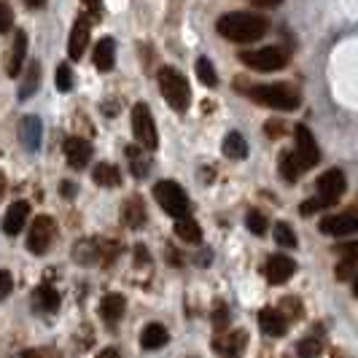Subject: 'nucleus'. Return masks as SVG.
Here are the masks:
<instances>
[{
  "mask_svg": "<svg viewBox=\"0 0 358 358\" xmlns=\"http://www.w3.org/2000/svg\"><path fill=\"white\" fill-rule=\"evenodd\" d=\"M267 27H270L267 17L254 11H229L216 22L219 36L232 43H254L261 36H267Z\"/></svg>",
  "mask_w": 358,
  "mask_h": 358,
  "instance_id": "nucleus-1",
  "label": "nucleus"
},
{
  "mask_svg": "<svg viewBox=\"0 0 358 358\" xmlns=\"http://www.w3.org/2000/svg\"><path fill=\"white\" fill-rule=\"evenodd\" d=\"M159 89H162V98L167 100V105H170L173 111L183 114V111L192 105L189 81L183 79V73H178L176 68H162L159 70Z\"/></svg>",
  "mask_w": 358,
  "mask_h": 358,
  "instance_id": "nucleus-2",
  "label": "nucleus"
},
{
  "mask_svg": "<svg viewBox=\"0 0 358 358\" xmlns=\"http://www.w3.org/2000/svg\"><path fill=\"white\" fill-rule=\"evenodd\" d=\"M248 95L254 102L275 108V111H297L299 108V95L286 86V84H261V86H251Z\"/></svg>",
  "mask_w": 358,
  "mask_h": 358,
  "instance_id": "nucleus-3",
  "label": "nucleus"
},
{
  "mask_svg": "<svg viewBox=\"0 0 358 358\" xmlns=\"http://www.w3.org/2000/svg\"><path fill=\"white\" fill-rule=\"evenodd\" d=\"M154 199L159 202L162 210H164L167 216H173V219H183V216H189V210H192L189 194L180 189L176 180H159V183L154 186Z\"/></svg>",
  "mask_w": 358,
  "mask_h": 358,
  "instance_id": "nucleus-4",
  "label": "nucleus"
},
{
  "mask_svg": "<svg viewBox=\"0 0 358 358\" xmlns=\"http://www.w3.org/2000/svg\"><path fill=\"white\" fill-rule=\"evenodd\" d=\"M240 62L251 70H259V73H275L283 70L288 65V54L280 49V46H264V49H248V52H240Z\"/></svg>",
  "mask_w": 358,
  "mask_h": 358,
  "instance_id": "nucleus-5",
  "label": "nucleus"
},
{
  "mask_svg": "<svg viewBox=\"0 0 358 358\" xmlns=\"http://www.w3.org/2000/svg\"><path fill=\"white\" fill-rule=\"evenodd\" d=\"M132 132L138 143L146 148V151H154L159 146V135H157V124H154V116H151V108L146 102H138L132 108Z\"/></svg>",
  "mask_w": 358,
  "mask_h": 358,
  "instance_id": "nucleus-6",
  "label": "nucleus"
},
{
  "mask_svg": "<svg viewBox=\"0 0 358 358\" xmlns=\"http://www.w3.org/2000/svg\"><path fill=\"white\" fill-rule=\"evenodd\" d=\"M316 189H318V199L323 208H329V205H334L342 194H345V189H348V180H345V173L342 170H326L323 176L318 178L316 183Z\"/></svg>",
  "mask_w": 358,
  "mask_h": 358,
  "instance_id": "nucleus-7",
  "label": "nucleus"
},
{
  "mask_svg": "<svg viewBox=\"0 0 358 358\" xmlns=\"http://www.w3.org/2000/svg\"><path fill=\"white\" fill-rule=\"evenodd\" d=\"M52 240H54V221L49 216H38L30 224V232H27V251L40 256V254L49 251Z\"/></svg>",
  "mask_w": 358,
  "mask_h": 358,
  "instance_id": "nucleus-8",
  "label": "nucleus"
},
{
  "mask_svg": "<svg viewBox=\"0 0 358 358\" xmlns=\"http://www.w3.org/2000/svg\"><path fill=\"white\" fill-rule=\"evenodd\" d=\"M294 138H297V148H294V154H297V159L302 162V167H304V170L316 167L318 159H320V151H318L316 138H313V132H310L304 124H299L297 130H294Z\"/></svg>",
  "mask_w": 358,
  "mask_h": 358,
  "instance_id": "nucleus-9",
  "label": "nucleus"
},
{
  "mask_svg": "<svg viewBox=\"0 0 358 358\" xmlns=\"http://www.w3.org/2000/svg\"><path fill=\"white\" fill-rule=\"evenodd\" d=\"M318 229L332 238H348V235L358 232V216L356 213H329L320 219Z\"/></svg>",
  "mask_w": 358,
  "mask_h": 358,
  "instance_id": "nucleus-10",
  "label": "nucleus"
},
{
  "mask_svg": "<svg viewBox=\"0 0 358 358\" xmlns=\"http://www.w3.org/2000/svg\"><path fill=\"white\" fill-rule=\"evenodd\" d=\"M261 272H264V278L270 280L272 286H280V283H286V280L297 272V261L288 259V256L275 254V256H270V259H267V264L261 267Z\"/></svg>",
  "mask_w": 358,
  "mask_h": 358,
  "instance_id": "nucleus-11",
  "label": "nucleus"
},
{
  "mask_svg": "<svg viewBox=\"0 0 358 358\" xmlns=\"http://www.w3.org/2000/svg\"><path fill=\"white\" fill-rule=\"evenodd\" d=\"M89 20L86 17H79L76 24H73V30H70V40H68V57L70 60H81L84 57V52H86V46H89Z\"/></svg>",
  "mask_w": 358,
  "mask_h": 358,
  "instance_id": "nucleus-12",
  "label": "nucleus"
},
{
  "mask_svg": "<svg viewBox=\"0 0 358 358\" xmlns=\"http://www.w3.org/2000/svg\"><path fill=\"white\" fill-rule=\"evenodd\" d=\"M62 148H65L68 164H70V167H76V170L86 167V162L92 159V146H89L84 138H68Z\"/></svg>",
  "mask_w": 358,
  "mask_h": 358,
  "instance_id": "nucleus-13",
  "label": "nucleus"
},
{
  "mask_svg": "<svg viewBox=\"0 0 358 358\" xmlns=\"http://www.w3.org/2000/svg\"><path fill=\"white\" fill-rule=\"evenodd\" d=\"M27 219H30V205L27 202H14L8 208V213H6V219H3V232L8 238L20 235L22 229H24V224H27Z\"/></svg>",
  "mask_w": 358,
  "mask_h": 358,
  "instance_id": "nucleus-14",
  "label": "nucleus"
},
{
  "mask_svg": "<svg viewBox=\"0 0 358 358\" xmlns=\"http://www.w3.org/2000/svg\"><path fill=\"white\" fill-rule=\"evenodd\" d=\"M259 326L267 337H283V334H286V329H288V320H286V316L278 313V310L264 307V310L259 313Z\"/></svg>",
  "mask_w": 358,
  "mask_h": 358,
  "instance_id": "nucleus-15",
  "label": "nucleus"
},
{
  "mask_svg": "<svg viewBox=\"0 0 358 358\" xmlns=\"http://www.w3.org/2000/svg\"><path fill=\"white\" fill-rule=\"evenodd\" d=\"M245 345H248V334H245L242 329L232 332L229 337L216 339V342H213V348H216L219 353H224L226 358H240L242 356V350H245Z\"/></svg>",
  "mask_w": 358,
  "mask_h": 358,
  "instance_id": "nucleus-16",
  "label": "nucleus"
},
{
  "mask_svg": "<svg viewBox=\"0 0 358 358\" xmlns=\"http://www.w3.org/2000/svg\"><path fill=\"white\" fill-rule=\"evenodd\" d=\"M24 54H27V33H24V30H17V36H14V46H11V57H8V68H6V73H8L11 79H17V76L22 73Z\"/></svg>",
  "mask_w": 358,
  "mask_h": 358,
  "instance_id": "nucleus-17",
  "label": "nucleus"
},
{
  "mask_svg": "<svg viewBox=\"0 0 358 358\" xmlns=\"http://www.w3.org/2000/svg\"><path fill=\"white\" fill-rule=\"evenodd\" d=\"M167 339H170V334H167V329L162 323H148L143 329V334H140V345L146 350H159V348L167 345Z\"/></svg>",
  "mask_w": 358,
  "mask_h": 358,
  "instance_id": "nucleus-18",
  "label": "nucleus"
},
{
  "mask_svg": "<svg viewBox=\"0 0 358 358\" xmlns=\"http://www.w3.org/2000/svg\"><path fill=\"white\" fill-rule=\"evenodd\" d=\"M114 62H116V43H114V38H102L95 46V68L108 73L114 68Z\"/></svg>",
  "mask_w": 358,
  "mask_h": 358,
  "instance_id": "nucleus-19",
  "label": "nucleus"
},
{
  "mask_svg": "<svg viewBox=\"0 0 358 358\" xmlns=\"http://www.w3.org/2000/svg\"><path fill=\"white\" fill-rule=\"evenodd\" d=\"M124 310H127V299L121 297V294H108V297L100 302V316L105 320H119L124 316Z\"/></svg>",
  "mask_w": 358,
  "mask_h": 358,
  "instance_id": "nucleus-20",
  "label": "nucleus"
},
{
  "mask_svg": "<svg viewBox=\"0 0 358 358\" xmlns=\"http://www.w3.org/2000/svg\"><path fill=\"white\" fill-rule=\"evenodd\" d=\"M121 219L127 226H132V229H138L140 224L146 221V208H143V199L140 197H130L124 202V208H121Z\"/></svg>",
  "mask_w": 358,
  "mask_h": 358,
  "instance_id": "nucleus-21",
  "label": "nucleus"
},
{
  "mask_svg": "<svg viewBox=\"0 0 358 358\" xmlns=\"http://www.w3.org/2000/svg\"><path fill=\"white\" fill-rule=\"evenodd\" d=\"M221 151H224V157H229V159H245L248 157V143L245 138L240 135V132H229L224 143H221Z\"/></svg>",
  "mask_w": 358,
  "mask_h": 358,
  "instance_id": "nucleus-22",
  "label": "nucleus"
},
{
  "mask_svg": "<svg viewBox=\"0 0 358 358\" xmlns=\"http://www.w3.org/2000/svg\"><path fill=\"white\" fill-rule=\"evenodd\" d=\"M40 132H43V127H40V121L36 119V116H27V119H22L20 135H22V143H24L30 151H36V148H38Z\"/></svg>",
  "mask_w": 358,
  "mask_h": 358,
  "instance_id": "nucleus-23",
  "label": "nucleus"
},
{
  "mask_svg": "<svg viewBox=\"0 0 358 358\" xmlns=\"http://www.w3.org/2000/svg\"><path fill=\"white\" fill-rule=\"evenodd\" d=\"M92 178H95V183L102 186V189H116L121 183V176H119V170H116V164H108V162H102V164L95 167Z\"/></svg>",
  "mask_w": 358,
  "mask_h": 358,
  "instance_id": "nucleus-24",
  "label": "nucleus"
},
{
  "mask_svg": "<svg viewBox=\"0 0 358 358\" xmlns=\"http://www.w3.org/2000/svg\"><path fill=\"white\" fill-rule=\"evenodd\" d=\"M176 235H178L183 242H199L202 240V229H199V224L194 219H189V216H183V219H176Z\"/></svg>",
  "mask_w": 358,
  "mask_h": 358,
  "instance_id": "nucleus-25",
  "label": "nucleus"
},
{
  "mask_svg": "<svg viewBox=\"0 0 358 358\" xmlns=\"http://www.w3.org/2000/svg\"><path fill=\"white\" fill-rule=\"evenodd\" d=\"M36 307L43 313H54L60 307V294L52 286H38L36 288Z\"/></svg>",
  "mask_w": 358,
  "mask_h": 358,
  "instance_id": "nucleus-26",
  "label": "nucleus"
},
{
  "mask_svg": "<svg viewBox=\"0 0 358 358\" xmlns=\"http://www.w3.org/2000/svg\"><path fill=\"white\" fill-rule=\"evenodd\" d=\"M302 173H304V167H302V162L297 159V154H294V151L280 157V176H283L286 180H291V183H294V180H299Z\"/></svg>",
  "mask_w": 358,
  "mask_h": 358,
  "instance_id": "nucleus-27",
  "label": "nucleus"
},
{
  "mask_svg": "<svg viewBox=\"0 0 358 358\" xmlns=\"http://www.w3.org/2000/svg\"><path fill=\"white\" fill-rule=\"evenodd\" d=\"M194 70H197V76H199V81L205 84V86H216L219 84V76H216V68H213V62L208 60V57H199L197 60V65H194Z\"/></svg>",
  "mask_w": 358,
  "mask_h": 358,
  "instance_id": "nucleus-28",
  "label": "nucleus"
},
{
  "mask_svg": "<svg viewBox=\"0 0 358 358\" xmlns=\"http://www.w3.org/2000/svg\"><path fill=\"white\" fill-rule=\"evenodd\" d=\"M76 261L79 264H92V261H98L100 251H98V242L95 240H81L79 245H76Z\"/></svg>",
  "mask_w": 358,
  "mask_h": 358,
  "instance_id": "nucleus-29",
  "label": "nucleus"
},
{
  "mask_svg": "<svg viewBox=\"0 0 358 358\" xmlns=\"http://www.w3.org/2000/svg\"><path fill=\"white\" fill-rule=\"evenodd\" d=\"M38 79H40V65L38 62H33L30 68H27V76H24V84L20 86V100L30 98L36 89H38Z\"/></svg>",
  "mask_w": 358,
  "mask_h": 358,
  "instance_id": "nucleus-30",
  "label": "nucleus"
},
{
  "mask_svg": "<svg viewBox=\"0 0 358 358\" xmlns=\"http://www.w3.org/2000/svg\"><path fill=\"white\" fill-rule=\"evenodd\" d=\"M272 235H275V242H278L280 248H294V245H297V235H294V229H291L286 221L275 224Z\"/></svg>",
  "mask_w": 358,
  "mask_h": 358,
  "instance_id": "nucleus-31",
  "label": "nucleus"
},
{
  "mask_svg": "<svg viewBox=\"0 0 358 358\" xmlns=\"http://www.w3.org/2000/svg\"><path fill=\"white\" fill-rule=\"evenodd\" d=\"M320 339L318 337H307V339H302L297 345V353L299 358H318L320 356Z\"/></svg>",
  "mask_w": 358,
  "mask_h": 358,
  "instance_id": "nucleus-32",
  "label": "nucleus"
},
{
  "mask_svg": "<svg viewBox=\"0 0 358 358\" xmlns=\"http://www.w3.org/2000/svg\"><path fill=\"white\" fill-rule=\"evenodd\" d=\"M57 89H60V92H70V89H73V70H70V65H65V62L57 65Z\"/></svg>",
  "mask_w": 358,
  "mask_h": 358,
  "instance_id": "nucleus-33",
  "label": "nucleus"
},
{
  "mask_svg": "<svg viewBox=\"0 0 358 358\" xmlns=\"http://www.w3.org/2000/svg\"><path fill=\"white\" fill-rule=\"evenodd\" d=\"M245 221H248V229L254 232V235H267V219L261 216L259 210H248V216H245Z\"/></svg>",
  "mask_w": 358,
  "mask_h": 358,
  "instance_id": "nucleus-34",
  "label": "nucleus"
},
{
  "mask_svg": "<svg viewBox=\"0 0 358 358\" xmlns=\"http://www.w3.org/2000/svg\"><path fill=\"white\" fill-rule=\"evenodd\" d=\"M11 27H14V11L8 3H0V36L8 33Z\"/></svg>",
  "mask_w": 358,
  "mask_h": 358,
  "instance_id": "nucleus-35",
  "label": "nucleus"
},
{
  "mask_svg": "<svg viewBox=\"0 0 358 358\" xmlns=\"http://www.w3.org/2000/svg\"><path fill=\"white\" fill-rule=\"evenodd\" d=\"M337 278L339 280H353L356 278V261L345 259L337 264Z\"/></svg>",
  "mask_w": 358,
  "mask_h": 358,
  "instance_id": "nucleus-36",
  "label": "nucleus"
},
{
  "mask_svg": "<svg viewBox=\"0 0 358 358\" xmlns=\"http://www.w3.org/2000/svg\"><path fill=\"white\" fill-rule=\"evenodd\" d=\"M226 323H229V310L219 304V307H216V313H213V326H216V332L226 329Z\"/></svg>",
  "mask_w": 358,
  "mask_h": 358,
  "instance_id": "nucleus-37",
  "label": "nucleus"
},
{
  "mask_svg": "<svg viewBox=\"0 0 358 358\" xmlns=\"http://www.w3.org/2000/svg\"><path fill=\"white\" fill-rule=\"evenodd\" d=\"M11 286H14L11 275H8L6 270H0V299H6L8 294H11Z\"/></svg>",
  "mask_w": 358,
  "mask_h": 358,
  "instance_id": "nucleus-38",
  "label": "nucleus"
},
{
  "mask_svg": "<svg viewBox=\"0 0 358 358\" xmlns=\"http://www.w3.org/2000/svg\"><path fill=\"white\" fill-rule=\"evenodd\" d=\"M337 251L342 254V256H345V259L358 261V240H356V242H348V245H339Z\"/></svg>",
  "mask_w": 358,
  "mask_h": 358,
  "instance_id": "nucleus-39",
  "label": "nucleus"
},
{
  "mask_svg": "<svg viewBox=\"0 0 358 358\" xmlns=\"http://www.w3.org/2000/svg\"><path fill=\"white\" fill-rule=\"evenodd\" d=\"M320 208H323V205H320L318 197H316V199H307V202H302L299 213H302V216H313V213H316V210H320Z\"/></svg>",
  "mask_w": 358,
  "mask_h": 358,
  "instance_id": "nucleus-40",
  "label": "nucleus"
},
{
  "mask_svg": "<svg viewBox=\"0 0 358 358\" xmlns=\"http://www.w3.org/2000/svg\"><path fill=\"white\" fill-rule=\"evenodd\" d=\"M84 6H86V11L95 17V20H100V14H102V0H81Z\"/></svg>",
  "mask_w": 358,
  "mask_h": 358,
  "instance_id": "nucleus-41",
  "label": "nucleus"
},
{
  "mask_svg": "<svg viewBox=\"0 0 358 358\" xmlns=\"http://www.w3.org/2000/svg\"><path fill=\"white\" fill-rule=\"evenodd\" d=\"M22 358H52L49 350H43V348H30V350H24Z\"/></svg>",
  "mask_w": 358,
  "mask_h": 358,
  "instance_id": "nucleus-42",
  "label": "nucleus"
},
{
  "mask_svg": "<svg viewBox=\"0 0 358 358\" xmlns=\"http://www.w3.org/2000/svg\"><path fill=\"white\" fill-rule=\"evenodd\" d=\"M256 8H264V11H270V8H278L283 0H251Z\"/></svg>",
  "mask_w": 358,
  "mask_h": 358,
  "instance_id": "nucleus-43",
  "label": "nucleus"
},
{
  "mask_svg": "<svg viewBox=\"0 0 358 358\" xmlns=\"http://www.w3.org/2000/svg\"><path fill=\"white\" fill-rule=\"evenodd\" d=\"M62 197H73V194H76V189H73V183H68V180H65V183H62Z\"/></svg>",
  "mask_w": 358,
  "mask_h": 358,
  "instance_id": "nucleus-44",
  "label": "nucleus"
},
{
  "mask_svg": "<svg viewBox=\"0 0 358 358\" xmlns=\"http://www.w3.org/2000/svg\"><path fill=\"white\" fill-rule=\"evenodd\" d=\"M24 3H27L30 8H43V6H46V0H24Z\"/></svg>",
  "mask_w": 358,
  "mask_h": 358,
  "instance_id": "nucleus-45",
  "label": "nucleus"
},
{
  "mask_svg": "<svg viewBox=\"0 0 358 358\" xmlns=\"http://www.w3.org/2000/svg\"><path fill=\"white\" fill-rule=\"evenodd\" d=\"M100 358H119V353H116V350H111V348H108V350H102V353H100Z\"/></svg>",
  "mask_w": 358,
  "mask_h": 358,
  "instance_id": "nucleus-46",
  "label": "nucleus"
},
{
  "mask_svg": "<svg viewBox=\"0 0 358 358\" xmlns=\"http://www.w3.org/2000/svg\"><path fill=\"white\" fill-rule=\"evenodd\" d=\"M3 194H6V176L0 173V199H3Z\"/></svg>",
  "mask_w": 358,
  "mask_h": 358,
  "instance_id": "nucleus-47",
  "label": "nucleus"
},
{
  "mask_svg": "<svg viewBox=\"0 0 358 358\" xmlns=\"http://www.w3.org/2000/svg\"><path fill=\"white\" fill-rule=\"evenodd\" d=\"M353 294H356V297H358V275H356V278H353Z\"/></svg>",
  "mask_w": 358,
  "mask_h": 358,
  "instance_id": "nucleus-48",
  "label": "nucleus"
}]
</instances>
